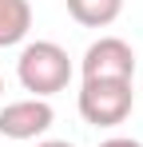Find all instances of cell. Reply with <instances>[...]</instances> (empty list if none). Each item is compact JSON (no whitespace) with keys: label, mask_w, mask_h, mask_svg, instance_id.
Returning a JSON list of instances; mask_svg holds the SVG:
<instances>
[{"label":"cell","mask_w":143,"mask_h":147,"mask_svg":"<svg viewBox=\"0 0 143 147\" xmlns=\"http://www.w3.org/2000/svg\"><path fill=\"white\" fill-rule=\"evenodd\" d=\"M16 80L24 84V92H32L36 99H48L56 92H64L72 80V60L56 40H32L20 48L16 60Z\"/></svg>","instance_id":"cell-1"},{"label":"cell","mask_w":143,"mask_h":147,"mask_svg":"<svg viewBox=\"0 0 143 147\" xmlns=\"http://www.w3.org/2000/svg\"><path fill=\"white\" fill-rule=\"evenodd\" d=\"M80 115L92 127H119L135 107L131 80H84L80 88Z\"/></svg>","instance_id":"cell-2"},{"label":"cell","mask_w":143,"mask_h":147,"mask_svg":"<svg viewBox=\"0 0 143 147\" xmlns=\"http://www.w3.org/2000/svg\"><path fill=\"white\" fill-rule=\"evenodd\" d=\"M80 72H84V80H131L135 76V52L119 36H99L95 44H88Z\"/></svg>","instance_id":"cell-3"},{"label":"cell","mask_w":143,"mask_h":147,"mask_svg":"<svg viewBox=\"0 0 143 147\" xmlns=\"http://www.w3.org/2000/svg\"><path fill=\"white\" fill-rule=\"evenodd\" d=\"M56 119V111H52V103L48 99H12V103H4L0 107V135L4 139H16V143H28V139H40L48 127Z\"/></svg>","instance_id":"cell-4"},{"label":"cell","mask_w":143,"mask_h":147,"mask_svg":"<svg viewBox=\"0 0 143 147\" xmlns=\"http://www.w3.org/2000/svg\"><path fill=\"white\" fill-rule=\"evenodd\" d=\"M32 32V4L28 0H0V48H16Z\"/></svg>","instance_id":"cell-5"},{"label":"cell","mask_w":143,"mask_h":147,"mask_svg":"<svg viewBox=\"0 0 143 147\" xmlns=\"http://www.w3.org/2000/svg\"><path fill=\"white\" fill-rule=\"evenodd\" d=\"M64 4H68V16L84 28H107L123 12V0H64Z\"/></svg>","instance_id":"cell-6"},{"label":"cell","mask_w":143,"mask_h":147,"mask_svg":"<svg viewBox=\"0 0 143 147\" xmlns=\"http://www.w3.org/2000/svg\"><path fill=\"white\" fill-rule=\"evenodd\" d=\"M99 147H143L139 139H127V135H111V139H103Z\"/></svg>","instance_id":"cell-7"},{"label":"cell","mask_w":143,"mask_h":147,"mask_svg":"<svg viewBox=\"0 0 143 147\" xmlns=\"http://www.w3.org/2000/svg\"><path fill=\"white\" fill-rule=\"evenodd\" d=\"M36 147H76V143H68V139H44V143H36Z\"/></svg>","instance_id":"cell-8"},{"label":"cell","mask_w":143,"mask_h":147,"mask_svg":"<svg viewBox=\"0 0 143 147\" xmlns=\"http://www.w3.org/2000/svg\"><path fill=\"white\" fill-rule=\"evenodd\" d=\"M0 99H4V76H0Z\"/></svg>","instance_id":"cell-9"}]
</instances>
